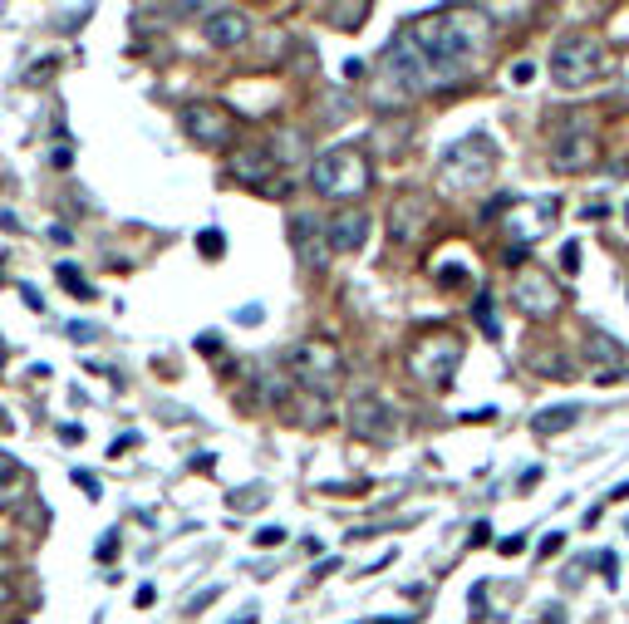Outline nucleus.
<instances>
[{
	"label": "nucleus",
	"instance_id": "f257e3e1",
	"mask_svg": "<svg viewBox=\"0 0 629 624\" xmlns=\"http://www.w3.org/2000/svg\"><path fill=\"white\" fill-rule=\"evenodd\" d=\"M487 45V25L477 10H438V15H423V20H408L399 35L389 40L384 64H379V79H374V104L389 109V99H413V94H428V89H453L462 84L477 55Z\"/></svg>",
	"mask_w": 629,
	"mask_h": 624
},
{
	"label": "nucleus",
	"instance_id": "f03ea898",
	"mask_svg": "<svg viewBox=\"0 0 629 624\" xmlns=\"http://www.w3.org/2000/svg\"><path fill=\"white\" fill-rule=\"evenodd\" d=\"M492 172H497V148H492L487 133H472V138L448 143L443 158H438V182H443V192L482 187V182H492Z\"/></svg>",
	"mask_w": 629,
	"mask_h": 624
},
{
	"label": "nucleus",
	"instance_id": "7ed1b4c3",
	"mask_svg": "<svg viewBox=\"0 0 629 624\" xmlns=\"http://www.w3.org/2000/svg\"><path fill=\"white\" fill-rule=\"evenodd\" d=\"M462 354H467L462 335H453V330H433V335L413 340V349H408V374H413L418 384H428V389L448 394V389H453V379H458Z\"/></svg>",
	"mask_w": 629,
	"mask_h": 624
},
{
	"label": "nucleus",
	"instance_id": "20e7f679",
	"mask_svg": "<svg viewBox=\"0 0 629 624\" xmlns=\"http://www.w3.org/2000/svg\"><path fill=\"white\" fill-rule=\"evenodd\" d=\"M310 187L330 202H354L359 192H369V163L359 148H325L310 163Z\"/></svg>",
	"mask_w": 629,
	"mask_h": 624
},
{
	"label": "nucleus",
	"instance_id": "39448f33",
	"mask_svg": "<svg viewBox=\"0 0 629 624\" xmlns=\"http://www.w3.org/2000/svg\"><path fill=\"white\" fill-rule=\"evenodd\" d=\"M286 369L295 384H305L310 394H335L344 379V354L330 340H300L286 354Z\"/></svg>",
	"mask_w": 629,
	"mask_h": 624
},
{
	"label": "nucleus",
	"instance_id": "423d86ee",
	"mask_svg": "<svg viewBox=\"0 0 629 624\" xmlns=\"http://www.w3.org/2000/svg\"><path fill=\"white\" fill-rule=\"evenodd\" d=\"M605 74V45L595 35H566L551 50V79L561 89H585L590 79Z\"/></svg>",
	"mask_w": 629,
	"mask_h": 624
},
{
	"label": "nucleus",
	"instance_id": "0eeeda50",
	"mask_svg": "<svg viewBox=\"0 0 629 624\" xmlns=\"http://www.w3.org/2000/svg\"><path fill=\"white\" fill-rule=\"evenodd\" d=\"M349 433H354L359 443L389 448V443H399V438H403L399 408H394L389 398H379V394L354 398V403H349Z\"/></svg>",
	"mask_w": 629,
	"mask_h": 624
},
{
	"label": "nucleus",
	"instance_id": "6e6552de",
	"mask_svg": "<svg viewBox=\"0 0 629 624\" xmlns=\"http://www.w3.org/2000/svg\"><path fill=\"white\" fill-rule=\"evenodd\" d=\"M512 305L526 315V320H551L561 310V290L551 281V271L541 266H521L512 281Z\"/></svg>",
	"mask_w": 629,
	"mask_h": 624
},
{
	"label": "nucleus",
	"instance_id": "1a4fd4ad",
	"mask_svg": "<svg viewBox=\"0 0 629 624\" xmlns=\"http://www.w3.org/2000/svg\"><path fill=\"white\" fill-rule=\"evenodd\" d=\"M182 133H187L192 143H202V148H231L236 123H231L227 109H217V104L197 99V104H187V109H182Z\"/></svg>",
	"mask_w": 629,
	"mask_h": 624
},
{
	"label": "nucleus",
	"instance_id": "9d476101",
	"mask_svg": "<svg viewBox=\"0 0 629 624\" xmlns=\"http://www.w3.org/2000/svg\"><path fill=\"white\" fill-rule=\"evenodd\" d=\"M595 158H600V143L590 128H571L551 138V172H585Z\"/></svg>",
	"mask_w": 629,
	"mask_h": 624
},
{
	"label": "nucleus",
	"instance_id": "9b49d317",
	"mask_svg": "<svg viewBox=\"0 0 629 624\" xmlns=\"http://www.w3.org/2000/svg\"><path fill=\"white\" fill-rule=\"evenodd\" d=\"M585 364H590L595 384H615V379L625 374L629 354H625V344L615 340V335H605V330H590V335H585Z\"/></svg>",
	"mask_w": 629,
	"mask_h": 624
},
{
	"label": "nucleus",
	"instance_id": "f8f14e48",
	"mask_svg": "<svg viewBox=\"0 0 629 624\" xmlns=\"http://www.w3.org/2000/svg\"><path fill=\"white\" fill-rule=\"evenodd\" d=\"M433 222V197L428 192H399L389 207V236L394 241H413L418 231Z\"/></svg>",
	"mask_w": 629,
	"mask_h": 624
},
{
	"label": "nucleus",
	"instance_id": "ddd939ff",
	"mask_svg": "<svg viewBox=\"0 0 629 624\" xmlns=\"http://www.w3.org/2000/svg\"><path fill=\"white\" fill-rule=\"evenodd\" d=\"M290 246L305 266H325L330 261V241H325V217H290Z\"/></svg>",
	"mask_w": 629,
	"mask_h": 624
},
{
	"label": "nucleus",
	"instance_id": "4468645a",
	"mask_svg": "<svg viewBox=\"0 0 629 624\" xmlns=\"http://www.w3.org/2000/svg\"><path fill=\"white\" fill-rule=\"evenodd\" d=\"M556 207H561L556 197H536V202H526V207L512 202V222H507V227H512V241L521 246V251H526V246L546 231V222L556 217Z\"/></svg>",
	"mask_w": 629,
	"mask_h": 624
},
{
	"label": "nucleus",
	"instance_id": "2eb2a0df",
	"mask_svg": "<svg viewBox=\"0 0 629 624\" xmlns=\"http://www.w3.org/2000/svg\"><path fill=\"white\" fill-rule=\"evenodd\" d=\"M325 241H330V256H354V251H364V241H369V217H364L359 207L330 217V222H325Z\"/></svg>",
	"mask_w": 629,
	"mask_h": 624
},
{
	"label": "nucleus",
	"instance_id": "dca6fc26",
	"mask_svg": "<svg viewBox=\"0 0 629 624\" xmlns=\"http://www.w3.org/2000/svg\"><path fill=\"white\" fill-rule=\"evenodd\" d=\"M202 35H207V45H217V50H236L246 35H251V20L241 15V10H207V25H202Z\"/></svg>",
	"mask_w": 629,
	"mask_h": 624
},
{
	"label": "nucleus",
	"instance_id": "f3484780",
	"mask_svg": "<svg viewBox=\"0 0 629 624\" xmlns=\"http://www.w3.org/2000/svg\"><path fill=\"white\" fill-rule=\"evenodd\" d=\"M227 172L236 177V182H251V187H266V182H271V172H276V163H271L266 143H246V148H236V158L227 163Z\"/></svg>",
	"mask_w": 629,
	"mask_h": 624
},
{
	"label": "nucleus",
	"instance_id": "a211bd4d",
	"mask_svg": "<svg viewBox=\"0 0 629 624\" xmlns=\"http://www.w3.org/2000/svg\"><path fill=\"white\" fill-rule=\"evenodd\" d=\"M575 423H580V408H575V403H561V408H541V413L531 418V433H536V438H556V433H571Z\"/></svg>",
	"mask_w": 629,
	"mask_h": 624
},
{
	"label": "nucleus",
	"instance_id": "6ab92c4d",
	"mask_svg": "<svg viewBox=\"0 0 629 624\" xmlns=\"http://www.w3.org/2000/svg\"><path fill=\"white\" fill-rule=\"evenodd\" d=\"M320 20H330L335 30H359L369 20V5L354 0V5H320Z\"/></svg>",
	"mask_w": 629,
	"mask_h": 624
},
{
	"label": "nucleus",
	"instance_id": "aec40b11",
	"mask_svg": "<svg viewBox=\"0 0 629 624\" xmlns=\"http://www.w3.org/2000/svg\"><path fill=\"white\" fill-rule=\"evenodd\" d=\"M55 69H59V55L35 59V69H25V74H20V84H25V89H40V84H50V79H55Z\"/></svg>",
	"mask_w": 629,
	"mask_h": 624
},
{
	"label": "nucleus",
	"instance_id": "412c9836",
	"mask_svg": "<svg viewBox=\"0 0 629 624\" xmlns=\"http://www.w3.org/2000/svg\"><path fill=\"white\" fill-rule=\"evenodd\" d=\"M286 398H290V379H281V374H266V379H261V403L276 408V403H286Z\"/></svg>",
	"mask_w": 629,
	"mask_h": 624
},
{
	"label": "nucleus",
	"instance_id": "4be33fe9",
	"mask_svg": "<svg viewBox=\"0 0 629 624\" xmlns=\"http://www.w3.org/2000/svg\"><path fill=\"white\" fill-rule=\"evenodd\" d=\"M472 10H477L482 20H487V15H492V20H526V15H531V5H472Z\"/></svg>",
	"mask_w": 629,
	"mask_h": 624
},
{
	"label": "nucleus",
	"instance_id": "5701e85b",
	"mask_svg": "<svg viewBox=\"0 0 629 624\" xmlns=\"http://www.w3.org/2000/svg\"><path fill=\"white\" fill-rule=\"evenodd\" d=\"M197 251H202V256H207V261H217V256H222V251H227V236H222V231H202V236H197Z\"/></svg>",
	"mask_w": 629,
	"mask_h": 624
},
{
	"label": "nucleus",
	"instance_id": "b1692460",
	"mask_svg": "<svg viewBox=\"0 0 629 624\" xmlns=\"http://www.w3.org/2000/svg\"><path fill=\"white\" fill-rule=\"evenodd\" d=\"M266 507V492L261 487H246V492H231V511H256Z\"/></svg>",
	"mask_w": 629,
	"mask_h": 624
},
{
	"label": "nucleus",
	"instance_id": "393cba45",
	"mask_svg": "<svg viewBox=\"0 0 629 624\" xmlns=\"http://www.w3.org/2000/svg\"><path fill=\"white\" fill-rule=\"evenodd\" d=\"M472 310H477V325H482L487 335H497V315H492V295H477V305H472Z\"/></svg>",
	"mask_w": 629,
	"mask_h": 624
},
{
	"label": "nucleus",
	"instance_id": "a878e982",
	"mask_svg": "<svg viewBox=\"0 0 629 624\" xmlns=\"http://www.w3.org/2000/svg\"><path fill=\"white\" fill-rule=\"evenodd\" d=\"M59 281L69 285V290H74V295H79V300H89V295H94V290H89V285H84V276H79V271H74V266H59Z\"/></svg>",
	"mask_w": 629,
	"mask_h": 624
},
{
	"label": "nucleus",
	"instance_id": "bb28decb",
	"mask_svg": "<svg viewBox=\"0 0 629 624\" xmlns=\"http://www.w3.org/2000/svg\"><path fill=\"white\" fill-rule=\"evenodd\" d=\"M281 541H286V526H261V531H256V546H261V551H271V546H281Z\"/></svg>",
	"mask_w": 629,
	"mask_h": 624
},
{
	"label": "nucleus",
	"instance_id": "cd10ccee",
	"mask_svg": "<svg viewBox=\"0 0 629 624\" xmlns=\"http://www.w3.org/2000/svg\"><path fill=\"white\" fill-rule=\"evenodd\" d=\"M536 369H546V374H556V379H571V364H566L561 354H551V359H536Z\"/></svg>",
	"mask_w": 629,
	"mask_h": 624
},
{
	"label": "nucleus",
	"instance_id": "c85d7f7f",
	"mask_svg": "<svg viewBox=\"0 0 629 624\" xmlns=\"http://www.w3.org/2000/svg\"><path fill=\"white\" fill-rule=\"evenodd\" d=\"M561 271H566V276H575V271H580V246H575V241H566V246H561Z\"/></svg>",
	"mask_w": 629,
	"mask_h": 624
},
{
	"label": "nucleus",
	"instance_id": "c756f323",
	"mask_svg": "<svg viewBox=\"0 0 629 624\" xmlns=\"http://www.w3.org/2000/svg\"><path fill=\"white\" fill-rule=\"evenodd\" d=\"M55 20H64L59 30H79V20H89V5H74V10H64V15H55Z\"/></svg>",
	"mask_w": 629,
	"mask_h": 624
},
{
	"label": "nucleus",
	"instance_id": "7c9ffc66",
	"mask_svg": "<svg viewBox=\"0 0 629 624\" xmlns=\"http://www.w3.org/2000/svg\"><path fill=\"white\" fill-rule=\"evenodd\" d=\"M217 595H222V585H212V590H202V595H197V600L187 605V615H197V610H207V605H212Z\"/></svg>",
	"mask_w": 629,
	"mask_h": 624
},
{
	"label": "nucleus",
	"instance_id": "2f4dec72",
	"mask_svg": "<svg viewBox=\"0 0 629 624\" xmlns=\"http://www.w3.org/2000/svg\"><path fill=\"white\" fill-rule=\"evenodd\" d=\"M497 551H502V556H521V551H526V536H507V541H497Z\"/></svg>",
	"mask_w": 629,
	"mask_h": 624
},
{
	"label": "nucleus",
	"instance_id": "473e14b6",
	"mask_svg": "<svg viewBox=\"0 0 629 624\" xmlns=\"http://www.w3.org/2000/svg\"><path fill=\"white\" fill-rule=\"evenodd\" d=\"M74 482H79V487H84V492H89V497H99V492H104V487H99V477H94V472H74Z\"/></svg>",
	"mask_w": 629,
	"mask_h": 624
},
{
	"label": "nucleus",
	"instance_id": "72a5a7b5",
	"mask_svg": "<svg viewBox=\"0 0 629 624\" xmlns=\"http://www.w3.org/2000/svg\"><path fill=\"white\" fill-rule=\"evenodd\" d=\"M561 546H566V536H561V531H551V536H546V541H541V556H546V561H551V556H556V551H561Z\"/></svg>",
	"mask_w": 629,
	"mask_h": 624
},
{
	"label": "nucleus",
	"instance_id": "f704fd0d",
	"mask_svg": "<svg viewBox=\"0 0 629 624\" xmlns=\"http://www.w3.org/2000/svg\"><path fill=\"white\" fill-rule=\"evenodd\" d=\"M502 266H507V271H521V266H526V251H521V246H507Z\"/></svg>",
	"mask_w": 629,
	"mask_h": 624
},
{
	"label": "nucleus",
	"instance_id": "c9c22d12",
	"mask_svg": "<svg viewBox=\"0 0 629 624\" xmlns=\"http://www.w3.org/2000/svg\"><path fill=\"white\" fill-rule=\"evenodd\" d=\"M114 556H118V536L109 531V536L99 541V561H114Z\"/></svg>",
	"mask_w": 629,
	"mask_h": 624
},
{
	"label": "nucleus",
	"instance_id": "e433bc0d",
	"mask_svg": "<svg viewBox=\"0 0 629 624\" xmlns=\"http://www.w3.org/2000/svg\"><path fill=\"white\" fill-rule=\"evenodd\" d=\"M364 74H369V69H364V59H344V79H349V84H354V79H364Z\"/></svg>",
	"mask_w": 629,
	"mask_h": 624
},
{
	"label": "nucleus",
	"instance_id": "4c0bfd02",
	"mask_svg": "<svg viewBox=\"0 0 629 624\" xmlns=\"http://www.w3.org/2000/svg\"><path fill=\"white\" fill-rule=\"evenodd\" d=\"M467 541H472V546H487V541H492V526H487V521H477V526H472V536H467Z\"/></svg>",
	"mask_w": 629,
	"mask_h": 624
},
{
	"label": "nucleus",
	"instance_id": "58836bf2",
	"mask_svg": "<svg viewBox=\"0 0 629 624\" xmlns=\"http://www.w3.org/2000/svg\"><path fill=\"white\" fill-rule=\"evenodd\" d=\"M600 570H605V580H610V585H615V580H620V575H615V570H620V561H615V556H610V551H605V556H600Z\"/></svg>",
	"mask_w": 629,
	"mask_h": 624
},
{
	"label": "nucleus",
	"instance_id": "ea45409f",
	"mask_svg": "<svg viewBox=\"0 0 629 624\" xmlns=\"http://www.w3.org/2000/svg\"><path fill=\"white\" fill-rule=\"evenodd\" d=\"M20 295H25V305H30V310H45V300H40V290H35V285H20Z\"/></svg>",
	"mask_w": 629,
	"mask_h": 624
},
{
	"label": "nucleus",
	"instance_id": "a19ab883",
	"mask_svg": "<svg viewBox=\"0 0 629 624\" xmlns=\"http://www.w3.org/2000/svg\"><path fill=\"white\" fill-rule=\"evenodd\" d=\"M512 79H516V84H531V79H536V64H516Z\"/></svg>",
	"mask_w": 629,
	"mask_h": 624
},
{
	"label": "nucleus",
	"instance_id": "79ce46f5",
	"mask_svg": "<svg viewBox=\"0 0 629 624\" xmlns=\"http://www.w3.org/2000/svg\"><path fill=\"white\" fill-rule=\"evenodd\" d=\"M10 477H15V457L0 448V482H10Z\"/></svg>",
	"mask_w": 629,
	"mask_h": 624
},
{
	"label": "nucleus",
	"instance_id": "37998d69",
	"mask_svg": "<svg viewBox=\"0 0 629 624\" xmlns=\"http://www.w3.org/2000/svg\"><path fill=\"white\" fill-rule=\"evenodd\" d=\"M236 320H241V325H261V305H246Z\"/></svg>",
	"mask_w": 629,
	"mask_h": 624
},
{
	"label": "nucleus",
	"instance_id": "c03bdc74",
	"mask_svg": "<svg viewBox=\"0 0 629 624\" xmlns=\"http://www.w3.org/2000/svg\"><path fill=\"white\" fill-rule=\"evenodd\" d=\"M197 349H202V354H222V340H217V335H202Z\"/></svg>",
	"mask_w": 629,
	"mask_h": 624
},
{
	"label": "nucleus",
	"instance_id": "a18cd8bd",
	"mask_svg": "<svg viewBox=\"0 0 629 624\" xmlns=\"http://www.w3.org/2000/svg\"><path fill=\"white\" fill-rule=\"evenodd\" d=\"M438 281H443V285H458L462 271H458V266H448V271H438Z\"/></svg>",
	"mask_w": 629,
	"mask_h": 624
},
{
	"label": "nucleus",
	"instance_id": "49530a36",
	"mask_svg": "<svg viewBox=\"0 0 629 624\" xmlns=\"http://www.w3.org/2000/svg\"><path fill=\"white\" fill-rule=\"evenodd\" d=\"M580 570H585V561H571V570H566V585H580Z\"/></svg>",
	"mask_w": 629,
	"mask_h": 624
},
{
	"label": "nucleus",
	"instance_id": "de8ad7c7",
	"mask_svg": "<svg viewBox=\"0 0 629 624\" xmlns=\"http://www.w3.org/2000/svg\"><path fill=\"white\" fill-rule=\"evenodd\" d=\"M561 615H566V610H561V605H551V610H546V624H566Z\"/></svg>",
	"mask_w": 629,
	"mask_h": 624
},
{
	"label": "nucleus",
	"instance_id": "09e8293b",
	"mask_svg": "<svg viewBox=\"0 0 629 624\" xmlns=\"http://www.w3.org/2000/svg\"><path fill=\"white\" fill-rule=\"evenodd\" d=\"M231 624H256V615H251V610H246V615H241V620H231Z\"/></svg>",
	"mask_w": 629,
	"mask_h": 624
},
{
	"label": "nucleus",
	"instance_id": "8fccbe9b",
	"mask_svg": "<svg viewBox=\"0 0 629 624\" xmlns=\"http://www.w3.org/2000/svg\"><path fill=\"white\" fill-rule=\"evenodd\" d=\"M5 600H10V585H0V605H5Z\"/></svg>",
	"mask_w": 629,
	"mask_h": 624
},
{
	"label": "nucleus",
	"instance_id": "3c124183",
	"mask_svg": "<svg viewBox=\"0 0 629 624\" xmlns=\"http://www.w3.org/2000/svg\"><path fill=\"white\" fill-rule=\"evenodd\" d=\"M0 285H5V256H0Z\"/></svg>",
	"mask_w": 629,
	"mask_h": 624
},
{
	"label": "nucleus",
	"instance_id": "603ef678",
	"mask_svg": "<svg viewBox=\"0 0 629 624\" xmlns=\"http://www.w3.org/2000/svg\"><path fill=\"white\" fill-rule=\"evenodd\" d=\"M379 624H408V620H379Z\"/></svg>",
	"mask_w": 629,
	"mask_h": 624
},
{
	"label": "nucleus",
	"instance_id": "864d4df0",
	"mask_svg": "<svg viewBox=\"0 0 629 624\" xmlns=\"http://www.w3.org/2000/svg\"><path fill=\"white\" fill-rule=\"evenodd\" d=\"M0 364H5V344H0Z\"/></svg>",
	"mask_w": 629,
	"mask_h": 624
},
{
	"label": "nucleus",
	"instance_id": "5fc2aeb1",
	"mask_svg": "<svg viewBox=\"0 0 629 624\" xmlns=\"http://www.w3.org/2000/svg\"><path fill=\"white\" fill-rule=\"evenodd\" d=\"M0 566H5V561H0Z\"/></svg>",
	"mask_w": 629,
	"mask_h": 624
}]
</instances>
